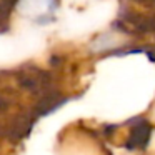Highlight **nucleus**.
Wrapping results in <instances>:
<instances>
[{
    "mask_svg": "<svg viewBox=\"0 0 155 155\" xmlns=\"http://www.w3.org/2000/svg\"><path fill=\"white\" fill-rule=\"evenodd\" d=\"M150 134H152V125L145 118H135L130 135H128L127 148H130V150H142V148H145L148 140H150Z\"/></svg>",
    "mask_w": 155,
    "mask_h": 155,
    "instance_id": "obj_2",
    "label": "nucleus"
},
{
    "mask_svg": "<svg viewBox=\"0 0 155 155\" xmlns=\"http://www.w3.org/2000/svg\"><path fill=\"white\" fill-rule=\"evenodd\" d=\"M135 2H148V4H155V0H135Z\"/></svg>",
    "mask_w": 155,
    "mask_h": 155,
    "instance_id": "obj_3",
    "label": "nucleus"
},
{
    "mask_svg": "<svg viewBox=\"0 0 155 155\" xmlns=\"http://www.w3.org/2000/svg\"><path fill=\"white\" fill-rule=\"evenodd\" d=\"M117 25L127 34H152L155 32V17L128 12L124 17H120Z\"/></svg>",
    "mask_w": 155,
    "mask_h": 155,
    "instance_id": "obj_1",
    "label": "nucleus"
}]
</instances>
